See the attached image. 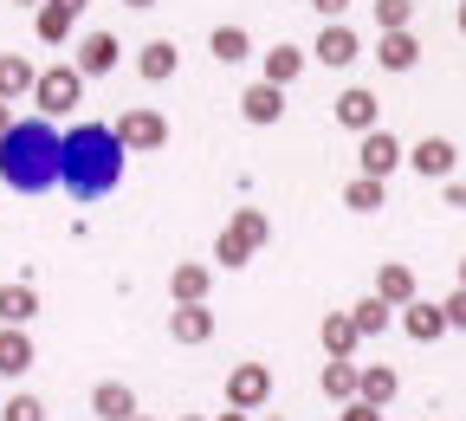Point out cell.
Returning <instances> with one entry per match:
<instances>
[{
	"mask_svg": "<svg viewBox=\"0 0 466 421\" xmlns=\"http://www.w3.org/2000/svg\"><path fill=\"white\" fill-rule=\"evenodd\" d=\"M124 156L130 149L116 137V124H72L66 149H58V189L72 201H104L124 182Z\"/></svg>",
	"mask_w": 466,
	"mask_h": 421,
	"instance_id": "6da1fadb",
	"label": "cell"
},
{
	"mask_svg": "<svg viewBox=\"0 0 466 421\" xmlns=\"http://www.w3.org/2000/svg\"><path fill=\"white\" fill-rule=\"evenodd\" d=\"M58 149H66V130H52V117H20V124L0 137V182L14 195H46L58 189Z\"/></svg>",
	"mask_w": 466,
	"mask_h": 421,
	"instance_id": "7a4b0ae2",
	"label": "cell"
},
{
	"mask_svg": "<svg viewBox=\"0 0 466 421\" xmlns=\"http://www.w3.org/2000/svg\"><path fill=\"white\" fill-rule=\"evenodd\" d=\"M85 72H78V58H58V66H46L39 72V85H33V104H39V117H72L78 104H85Z\"/></svg>",
	"mask_w": 466,
	"mask_h": 421,
	"instance_id": "3957f363",
	"label": "cell"
},
{
	"mask_svg": "<svg viewBox=\"0 0 466 421\" xmlns=\"http://www.w3.org/2000/svg\"><path fill=\"white\" fill-rule=\"evenodd\" d=\"M116 137H124V149H130V156H156V149L168 143V117H162V110H149V104H130L124 117H116Z\"/></svg>",
	"mask_w": 466,
	"mask_h": 421,
	"instance_id": "277c9868",
	"label": "cell"
},
{
	"mask_svg": "<svg viewBox=\"0 0 466 421\" xmlns=\"http://www.w3.org/2000/svg\"><path fill=\"white\" fill-rule=\"evenodd\" d=\"M266 402H272V370H266V364H233V370H227V408L259 415Z\"/></svg>",
	"mask_w": 466,
	"mask_h": 421,
	"instance_id": "5b68a950",
	"label": "cell"
},
{
	"mask_svg": "<svg viewBox=\"0 0 466 421\" xmlns=\"http://www.w3.org/2000/svg\"><path fill=\"white\" fill-rule=\"evenodd\" d=\"M408 162V149H401V137L395 130H370V137H357V175H389Z\"/></svg>",
	"mask_w": 466,
	"mask_h": 421,
	"instance_id": "8992f818",
	"label": "cell"
},
{
	"mask_svg": "<svg viewBox=\"0 0 466 421\" xmlns=\"http://www.w3.org/2000/svg\"><path fill=\"white\" fill-rule=\"evenodd\" d=\"M330 117H337L343 130H357V137L382 130V104H376V91H363V85H350V91H337V98H330Z\"/></svg>",
	"mask_w": 466,
	"mask_h": 421,
	"instance_id": "52a82bcc",
	"label": "cell"
},
{
	"mask_svg": "<svg viewBox=\"0 0 466 421\" xmlns=\"http://www.w3.org/2000/svg\"><path fill=\"white\" fill-rule=\"evenodd\" d=\"M408 169H415V175H428V182H453V169H460L453 137H421L415 149H408Z\"/></svg>",
	"mask_w": 466,
	"mask_h": 421,
	"instance_id": "ba28073f",
	"label": "cell"
},
{
	"mask_svg": "<svg viewBox=\"0 0 466 421\" xmlns=\"http://www.w3.org/2000/svg\"><path fill=\"white\" fill-rule=\"evenodd\" d=\"M311 58H318V66H330V72H343V66H357V58H363V39L350 33L343 20H324V33H318Z\"/></svg>",
	"mask_w": 466,
	"mask_h": 421,
	"instance_id": "9c48e42d",
	"label": "cell"
},
{
	"mask_svg": "<svg viewBox=\"0 0 466 421\" xmlns=\"http://www.w3.org/2000/svg\"><path fill=\"white\" fill-rule=\"evenodd\" d=\"M72 58H78L85 78H110L116 66H124V46H116V33H85V39L72 46Z\"/></svg>",
	"mask_w": 466,
	"mask_h": 421,
	"instance_id": "30bf717a",
	"label": "cell"
},
{
	"mask_svg": "<svg viewBox=\"0 0 466 421\" xmlns=\"http://www.w3.org/2000/svg\"><path fill=\"white\" fill-rule=\"evenodd\" d=\"M240 117H247L253 130H272L279 117H285V85H266V78L247 85V91H240Z\"/></svg>",
	"mask_w": 466,
	"mask_h": 421,
	"instance_id": "8fae6325",
	"label": "cell"
},
{
	"mask_svg": "<svg viewBox=\"0 0 466 421\" xmlns=\"http://www.w3.org/2000/svg\"><path fill=\"white\" fill-rule=\"evenodd\" d=\"M401 331L415 337V344H441L453 324H447V312H441V298H415V305H401Z\"/></svg>",
	"mask_w": 466,
	"mask_h": 421,
	"instance_id": "7c38bea8",
	"label": "cell"
},
{
	"mask_svg": "<svg viewBox=\"0 0 466 421\" xmlns=\"http://www.w3.org/2000/svg\"><path fill=\"white\" fill-rule=\"evenodd\" d=\"M33 364H39V350H33L26 324H0V376H7V383H20Z\"/></svg>",
	"mask_w": 466,
	"mask_h": 421,
	"instance_id": "4fadbf2b",
	"label": "cell"
},
{
	"mask_svg": "<svg viewBox=\"0 0 466 421\" xmlns=\"http://www.w3.org/2000/svg\"><path fill=\"white\" fill-rule=\"evenodd\" d=\"M208 292H214V266H201V260H182L168 272V298H175V305H208Z\"/></svg>",
	"mask_w": 466,
	"mask_h": 421,
	"instance_id": "5bb4252c",
	"label": "cell"
},
{
	"mask_svg": "<svg viewBox=\"0 0 466 421\" xmlns=\"http://www.w3.org/2000/svg\"><path fill=\"white\" fill-rule=\"evenodd\" d=\"M318 389H324L337 408H343V402H357V395H363V364H350V356H324Z\"/></svg>",
	"mask_w": 466,
	"mask_h": 421,
	"instance_id": "9a60e30c",
	"label": "cell"
},
{
	"mask_svg": "<svg viewBox=\"0 0 466 421\" xmlns=\"http://www.w3.org/2000/svg\"><path fill=\"white\" fill-rule=\"evenodd\" d=\"M318 344H324V356H350V364H357V350H363V331H357V318H350V312H324V324H318Z\"/></svg>",
	"mask_w": 466,
	"mask_h": 421,
	"instance_id": "2e32d148",
	"label": "cell"
},
{
	"mask_svg": "<svg viewBox=\"0 0 466 421\" xmlns=\"http://www.w3.org/2000/svg\"><path fill=\"white\" fill-rule=\"evenodd\" d=\"M305 66H311V52H305V46H285V39H279L272 52H259V78H266V85H299Z\"/></svg>",
	"mask_w": 466,
	"mask_h": 421,
	"instance_id": "e0dca14e",
	"label": "cell"
},
{
	"mask_svg": "<svg viewBox=\"0 0 466 421\" xmlns=\"http://www.w3.org/2000/svg\"><path fill=\"white\" fill-rule=\"evenodd\" d=\"M376 66L382 72H415L421 66V39L408 33V26L401 33H376Z\"/></svg>",
	"mask_w": 466,
	"mask_h": 421,
	"instance_id": "ac0fdd59",
	"label": "cell"
},
{
	"mask_svg": "<svg viewBox=\"0 0 466 421\" xmlns=\"http://www.w3.org/2000/svg\"><path fill=\"white\" fill-rule=\"evenodd\" d=\"M168 337L182 344V350H201V344L214 337V312H208V305H175V312H168Z\"/></svg>",
	"mask_w": 466,
	"mask_h": 421,
	"instance_id": "d6986e66",
	"label": "cell"
},
{
	"mask_svg": "<svg viewBox=\"0 0 466 421\" xmlns=\"http://www.w3.org/2000/svg\"><path fill=\"white\" fill-rule=\"evenodd\" d=\"M376 292H382L389 305L401 312V305H415V298H421V279H415V266H401V260H382V266H376Z\"/></svg>",
	"mask_w": 466,
	"mask_h": 421,
	"instance_id": "ffe728a7",
	"label": "cell"
},
{
	"mask_svg": "<svg viewBox=\"0 0 466 421\" xmlns=\"http://www.w3.org/2000/svg\"><path fill=\"white\" fill-rule=\"evenodd\" d=\"M91 415H97V421H137V389L116 383V376L97 383V389H91Z\"/></svg>",
	"mask_w": 466,
	"mask_h": 421,
	"instance_id": "44dd1931",
	"label": "cell"
},
{
	"mask_svg": "<svg viewBox=\"0 0 466 421\" xmlns=\"http://www.w3.org/2000/svg\"><path fill=\"white\" fill-rule=\"evenodd\" d=\"M33 85H39V66L26 52H0V98L7 104H20V98H33Z\"/></svg>",
	"mask_w": 466,
	"mask_h": 421,
	"instance_id": "7402d4cb",
	"label": "cell"
},
{
	"mask_svg": "<svg viewBox=\"0 0 466 421\" xmlns=\"http://www.w3.org/2000/svg\"><path fill=\"white\" fill-rule=\"evenodd\" d=\"M175 66H182L175 39H149V46H137V78H149V85H168V78H175Z\"/></svg>",
	"mask_w": 466,
	"mask_h": 421,
	"instance_id": "603a6c76",
	"label": "cell"
},
{
	"mask_svg": "<svg viewBox=\"0 0 466 421\" xmlns=\"http://www.w3.org/2000/svg\"><path fill=\"white\" fill-rule=\"evenodd\" d=\"M343 208H350V214L389 208V182H382V175H350V182H343Z\"/></svg>",
	"mask_w": 466,
	"mask_h": 421,
	"instance_id": "cb8c5ba5",
	"label": "cell"
},
{
	"mask_svg": "<svg viewBox=\"0 0 466 421\" xmlns=\"http://www.w3.org/2000/svg\"><path fill=\"white\" fill-rule=\"evenodd\" d=\"M208 52L220 58V66H247V58H253V33L247 26H214L208 33Z\"/></svg>",
	"mask_w": 466,
	"mask_h": 421,
	"instance_id": "d4e9b609",
	"label": "cell"
},
{
	"mask_svg": "<svg viewBox=\"0 0 466 421\" xmlns=\"http://www.w3.org/2000/svg\"><path fill=\"white\" fill-rule=\"evenodd\" d=\"M72 7H58V0H46V7H33V33H39V46H66L72 39Z\"/></svg>",
	"mask_w": 466,
	"mask_h": 421,
	"instance_id": "484cf974",
	"label": "cell"
},
{
	"mask_svg": "<svg viewBox=\"0 0 466 421\" xmlns=\"http://www.w3.org/2000/svg\"><path fill=\"white\" fill-rule=\"evenodd\" d=\"M350 318H357V331H363V344H370V337H382V331L395 324V305H389L382 292H370V298H357V305H350Z\"/></svg>",
	"mask_w": 466,
	"mask_h": 421,
	"instance_id": "4316f807",
	"label": "cell"
},
{
	"mask_svg": "<svg viewBox=\"0 0 466 421\" xmlns=\"http://www.w3.org/2000/svg\"><path fill=\"white\" fill-rule=\"evenodd\" d=\"M39 318V292L20 279V285H0V324H33Z\"/></svg>",
	"mask_w": 466,
	"mask_h": 421,
	"instance_id": "83f0119b",
	"label": "cell"
},
{
	"mask_svg": "<svg viewBox=\"0 0 466 421\" xmlns=\"http://www.w3.org/2000/svg\"><path fill=\"white\" fill-rule=\"evenodd\" d=\"M395 395H401V376H395V364H363V402L389 408Z\"/></svg>",
	"mask_w": 466,
	"mask_h": 421,
	"instance_id": "f1b7e54d",
	"label": "cell"
},
{
	"mask_svg": "<svg viewBox=\"0 0 466 421\" xmlns=\"http://www.w3.org/2000/svg\"><path fill=\"white\" fill-rule=\"evenodd\" d=\"M227 227L240 233V240H247L253 253H259L266 240H272V221H266V208H233V221H227Z\"/></svg>",
	"mask_w": 466,
	"mask_h": 421,
	"instance_id": "f546056e",
	"label": "cell"
},
{
	"mask_svg": "<svg viewBox=\"0 0 466 421\" xmlns=\"http://www.w3.org/2000/svg\"><path fill=\"white\" fill-rule=\"evenodd\" d=\"M214 266H227V272H240V266H253V247L233 227H220V240H214Z\"/></svg>",
	"mask_w": 466,
	"mask_h": 421,
	"instance_id": "4dcf8cb0",
	"label": "cell"
},
{
	"mask_svg": "<svg viewBox=\"0 0 466 421\" xmlns=\"http://www.w3.org/2000/svg\"><path fill=\"white\" fill-rule=\"evenodd\" d=\"M415 20V0H376V33H401Z\"/></svg>",
	"mask_w": 466,
	"mask_h": 421,
	"instance_id": "1f68e13d",
	"label": "cell"
},
{
	"mask_svg": "<svg viewBox=\"0 0 466 421\" xmlns=\"http://www.w3.org/2000/svg\"><path fill=\"white\" fill-rule=\"evenodd\" d=\"M0 421H46V402L39 395H7L0 402Z\"/></svg>",
	"mask_w": 466,
	"mask_h": 421,
	"instance_id": "d6a6232c",
	"label": "cell"
},
{
	"mask_svg": "<svg viewBox=\"0 0 466 421\" xmlns=\"http://www.w3.org/2000/svg\"><path fill=\"white\" fill-rule=\"evenodd\" d=\"M441 312H447V324H453V331H466V285H453V292L441 298Z\"/></svg>",
	"mask_w": 466,
	"mask_h": 421,
	"instance_id": "836d02e7",
	"label": "cell"
},
{
	"mask_svg": "<svg viewBox=\"0 0 466 421\" xmlns=\"http://www.w3.org/2000/svg\"><path fill=\"white\" fill-rule=\"evenodd\" d=\"M337 421H382V408L357 395V402H343V408H337Z\"/></svg>",
	"mask_w": 466,
	"mask_h": 421,
	"instance_id": "e575fe53",
	"label": "cell"
},
{
	"mask_svg": "<svg viewBox=\"0 0 466 421\" xmlns=\"http://www.w3.org/2000/svg\"><path fill=\"white\" fill-rule=\"evenodd\" d=\"M441 195H447L453 214H466V182H460V175H453V182H441Z\"/></svg>",
	"mask_w": 466,
	"mask_h": 421,
	"instance_id": "d590c367",
	"label": "cell"
},
{
	"mask_svg": "<svg viewBox=\"0 0 466 421\" xmlns=\"http://www.w3.org/2000/svg\"><path fill=\"white\" fill-rule=\"evenodd\" d=\"M311 7H318V20H343V14H350V0H311Z\"/></svg>",
	"mask_w": 466,
	"mask_h": 421,
	"instance_id": "8d00e7d4",
	"label": "cell"
},
{
	"mask_svg": "<svg viewBox=\"0 0 466 421\" xmlns=\"http://www.w3.org/2000/svg\"><path fill=\"white\" fill-rule=\"evenodd\" d=\"M14 124H20V110H14V104H7V98H0V137H7V130H14Z\"/></svg>",
	"mask_w": 466,
	"mask_h": 421,
	"instance_id": "74e56055",
	"label": "cell"
},
{
	"mask_svg": "<svg viewBox=\"0 0 466 421\" xmlns=\"http://www.w3.org/2000/svg\"><path fill=\"white\" fill-rule=\"evenodd\" d=\"M214 421H253V415H247V408H227V415H214Z\"/></svg>",
	"mask_w": 466,
	"mask_h": 421,
	"instance_id": "f35d334b",
	"label": "cell"
},
{
	"mask_svg": "<svg viewBox=\"0 0 466 421\" xmlns=\"http://www.w3.org/2000/svg\"><path fill=\"white\" fill-rule=\"evenodd\" d=\"M58 7H72V14H85V7H91V0H58Z\"/></svg>",
	"mask_w": 466,
	"mask_h": 421,
	"instance_id": "ab89813d",
	"label": "cell"
},
{
	"mask_svg": "<svg viewBox=\"0 0 466 421\" xmlns=\"http://www.w3.org/2000/svg\"><path fill=\"white\" fill-rule=\"evenodd\" d=\"M124 7H137V14H149V7H156V0H124Z\"/></svg>",
	"mask_w": 466,
	"mask_h": 421,
	"instance_id": "60d3db41",
	"label": "cell"
},
{
	"mask_svg": "<svg viewBox=\"0 0 466 421\" xmlns=\"http://www.w3.org/2000/svg\"><path fill=\"white\" fill-rule=\"evenodd\" d=\"M453 20H460V33H466V0H460V14H453Z\"/></svg>",
	"mask_w": 466,
	"mask_h": 421,
	"instance_id": "b9f144b4",
	"label": "cell"
},
{
	"mask_svg": "<svg viewBox=\"0 0 466 421\" xmlns=\"http://www.w3.org/2000/svg\"><path fill=\"white\" fill-rule=\"evenodd\" d=\"M14 7H46V0H14Z\"/></svg>",
	"mask_w": 466,
	"mask_h": 421,
	"instance_id": "7bdbcfd3",
	"label": "cell"
},
{
	"mask_svg": "<svg viewBox=\"0 0 466 421\" xmlns=\"http://www.w3.org/2000/svg\"><path fill=\"white\" fill-rule=\"evenodd\" d=\"M182 421H208V415H182Z\"/></svg>",
	"mask_w": 466,
	"mask_h": 421,
	"instance_id": "ee69618b",
	"label": "cell"
},
{
	"mask_svg": "<svg viewBox=\"0 0 466 421\" xmlns=\"http://www.w3.org/2000/svg\"><path fill=\"white\" fill-rule=\"evenodd\" d=\"M460 285H466V260H460Z\"/></svg>",
	"mask_w": 466,
	"mask_h": 421,
	"instance_id": "f6af8a7d",
	"label": "cell"
},
{
	"mask_svg": "<svg viewBox=\"0 0 466 421\" xmlns=\"http://www.w3.org/2000/svg\"><path fill=\"white\" fill-rule=\"evenodd\" d=\"M266 421H285V415H266Z\"/></svg>",
	"mask_w": 466,
	"mask_h": 421,
	"instance_id": "bcb514c9",
	"label": "cell"
},
{
	"mask_svg": "<svg viewBox=\"0 0 466 421\" xmlns=\"http://www.w3.org/2000/svg\"><path fill=\"white\" fill-rule=\"evenodd\" d=\"M137 421H149V415H137Z\"/></svg>",
	"mask_w": 466,
	"mask_h": 421,
	"instance_id": "7dc6e473",
	"label": "cell"
},
{
	"mask_svg": "<svg viewBox=\"0 0 466 421\" xmlns=\"http://www.w3.org/2000/svg\"><path fill=\"white\" fill-rule=\"evenodd\" d=\"M0 383H7V376H0Z\"/></svg>",
	"mask_w": 466,
	"mask_h": 421,
	"instance_id": "c3c4849f",
	"label": "cell"
}]
</instances>
